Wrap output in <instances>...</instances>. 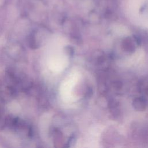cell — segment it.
<instances>
[{"mask_svg":"<svg viewBox=\"0 0 148 148\" xmlns=\"http://www.w3.org/2000/svg\"><path fill=\"white\" fill-rule=\"evenodd\" d=\"M132 105L135 110L138 111H143L146 108L147 101L142 97H137L133 101Z\"/></svg>","mask_w":148,"mask_h":148,"instance_id":"cell-1","label":"cell"},{"mask_svg":"<svg viewBox=\"0 0 148 148\" xmlns=\"http://www.w3.org/2000/svg\"><path fill=\"white\" fill-rule=\"evenodd\" d=\"M130 38H126L123 42V46L127 51L132 52L135 50V45Z\"/></svg>","mask_w":148,"mask_h":148,"instance_id":"cell-2","label":"cell"}]
</instances>
